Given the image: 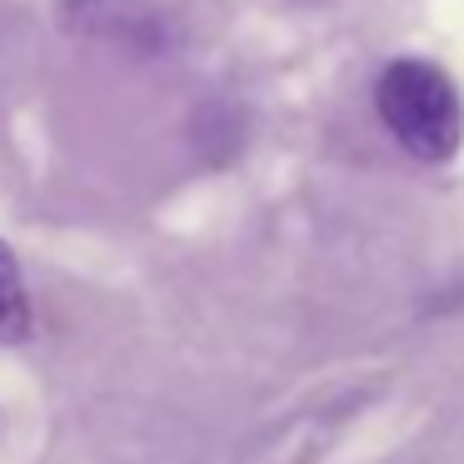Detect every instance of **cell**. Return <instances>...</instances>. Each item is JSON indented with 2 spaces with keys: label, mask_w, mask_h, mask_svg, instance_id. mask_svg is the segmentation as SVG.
<instances>
[{
  "label": "cell",
  "mask_w": 464,
  "mask_h": 464,
  "mask_svg": "<svg viewBox=\"0 0 464 464\" xmlns=\"http://www.w3.org/2000/svg\"><path fill=\"white\" fill-rule=\"evenodd\" d=\"M61 25L125 55H165L175 45V21L155 0H61Z\"/></svg>",
  "instance_id": "obj_2"
},
{
  "label": "cell",
  "mask_w": 464,
  "mask_h": 464,
  "mask_svg": "<svg viewBox=\"0 0 464 464\" xmlns=\"http://www.w3.org/2000/svg\"><path fill=\"white\" fill-rule=\"evenodd\" d=\"M31 334V295H25L21 260L0 240V344H15Z\"/></svg>",
  "instance_id": "obj_3"
},
{
  "label": "cell",
  "mask_w": 464,
  "mask_h": 464,
  "mask_svg": "<svg viewBox=\"0 0 464 464\" xmlns=\"http://www.w3.org/2000/svg\"><path fill=\"white\" fill-rule=\"evenodd\" d=\"M374 111L414 160H450L464 140V101L430 61H394L374 85Z\"/></svg>",
  "instance_id": "obj_1"
}]
</instances>
